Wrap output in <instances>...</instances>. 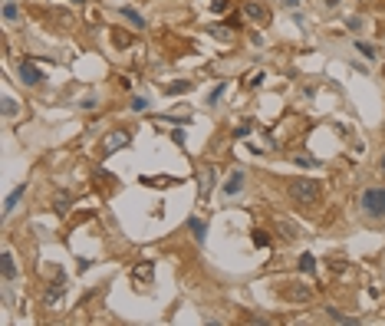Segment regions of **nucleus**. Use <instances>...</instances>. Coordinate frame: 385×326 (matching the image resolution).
<instances>
[{
	"mask_svg": "<svg viewBox=\"0 0 385 326\" xmlns=\"http://www.w3.org/2000/svg\"><path fill=\"white\" fill-rule=\"evenodd\" d=\"M359 208H362L366 218L382 221L385 218V188H366V191H362V198H359Z\"/></svg>",
	"mask_w": 385,
	"mask_h": 326,
	"instance_id": "f03ea898",
	"label": "nucleus"
},
{
	"mask_svg": "<svg viewBox=\"0 0 385 326\" xmlns=\"http://www.w3.org/2000/svg\"><path fill=\"white\" fill-rule=\"evenodd\" d=\"M214 178H218V168H214V165H204V168H201V185H198V198L201 201L214 191Z\"/></svg>",
	"mask_w": 385,
	"mask_h": 326,
	"instance_id": "0eeeda50",
	"label": "nucleus"
},
{
	"mask_svg": "<svg viewBox=\"0 0 385 326\" xmlns=\"http://www.w3.org/2000/svg\"><path fill=\"white\" fill-rule=\"evenodd\" d=\"M23 195H26V185H17V188L7 195V201H4V214H13V208L20 204V198H23Z\"/></svg>",
	"mask_w": 385,
	"mask_h": 326,
	"instance_id": "f8f14e48",
	"label": "nucleus"
},
{
	"mask_svg": "<svg viewBox=\"0 0 385 326\" xmlns=\"http://www.w3.org/2000/svg\"><path fill=\"white\" fill-rule=\"evenodd\" d=\"M40 79H43L40 69L33 63H26V60H20V82H23V86H40Z\"/></svg>",
	"mask_w": 385,
	"mask_h": 326,
	"instance_id": "6e6552de",
	"label": "nucleus"
},
{
	"mask_svg": "<svg viewBox=\"0 0 385 326\" xmlns=\"http://www.w3.org/2000/svg\"><path fill=\"white\" fill-rule=\"evenodd\" d=\"M171 138H174L178 145H185V129H174V132H171Z\"/></svg>",
	"mask_w": 385,
	"mask_h": 326,
	"instance_id": "72a5a7b5",
	"label": "nucleus"
},
{
	"mask_svg": "<svg viewBox=\"0 0 385 326\" xmlns=\"http://www.w3.org/2000/svg\"><path fill=\"white\" fill-rule=\"evenodd\" d=\"M254 244H257V247H270V234L257 227V231H254Z\"/></svg>",
	"mask_w": 385,
	"mask_h": 326,
	"instance_id": "5701e85b",
	"label": "nucleus"
},
{
	"mask_svg": "<svg viewBox=\"0 0 385 326\" xmlns=\"http://www.w3.org/2000/svg\"><path fill=\"white\" fill-rule=\"evenodd\" d=\"M326 316H330V320H333V323H359V320H352V316H342V313H339V310H333V307H330V310H326Z\"/></svg>",
	"mask_w": 385,
	"mask_h": 326,
	"instance_id": "4be33fe9",
	"label": "nucleus"
},
{
	"mask_svg": "<svg viewBox=\"0 0 385 326\" xmlns=\"http://www.w3.org/2000/svg\"><path fill=\"white\" fill-rule=\"evenodd\" d=\"M234 30H237L234 23H227V26H218V23H211V26H208V33H211L214 40H224V43H227V40H234Z\"/></svg>",
	"mask_w": 385,
	"mask_h": 326,
	"instance_id": "4468645a",
	"label": "nucleus"
},
{
	"mask_svg": "<svg viewBox=\"0 0 385 326\" xmlns=\"http://www.w3.org/2000/svg\"><path fill=\"white\" fill-rule=\"evenodd\" d=\"M132 109H135V112H145V109H149V99H142V96H135V99H132Z\"/></svg>",
	"mask_w": 385,
	"mask_h": 326,
	"instance_id": "bb28decb",
	"label": "nucleus"
},
{
	"mask_svg": "<svg viewBox=\"0 0 385 326\" xmlns=\"http://www.w3.org/2000/svg\"><path fill=\"white\" fill-rule=\"evenodd\" d=\"M382 171H385V155H382Z\"/></svg>",
	"mask_w": 385,
	"mask_h": 326,
	"instance_id": "e433bc0d",
	"label": "nucleus"
},
{
	"mask_svg": "<svg viewBox=\"0 0 385 326\" xmlns=\"http://www.w3.org/2000/svg\"><path fill=\"white\" fill-rule=\"evenodd\" d=\"M4 115H17V102H13L10 96L4 99Z\"/></svg>",
	"mask_w": 385,
	"mask_h": 326,
	"instance_id": "cd10ccee",
	"label": "nucleus"
},
{
	"mask_svg": "<svg viewBox=\"0 0 385 326\" xmlns=\"http://www.w3.org/2000/svg\"><path fill=\"white\" fill-rule=\"evenodd\" d=\"M224 89H227V86H224V82H221V86H214V93L208 96V102H211V106H214V102H218L221 96H224Z\"/></svg>",
	"mask_w": 385,
	"mask_h": 326,
	"instance_id": "c756f323",
	"label": "nucleus"
},
{
	"mask_svg": "<svg viewBox=\"0 0 385 326\" xmlns=\"http://www.w3.org/2000/svg\"><path fill=\"white\" fill-rule=\"evenodd\" d=\"M241 191H244V171H230V178L224 182V195L234 198V195H241Z\"/></svg>",
	"mask_w": 385,
	"mask_h": 326,
	"instance_id": "9d476101",
	"label": "nucleus"
},
{
	"mask_svg": "<svg viewBox=\"0 0 385 326\" xmlns=\"http://www.w3.org/2000/svg\"><path fill=\"white\" fill-rule=\"evenodd\" d=\"M138 182H142V185H152V188H155V185H158V188H171L178 178H171V175H155V178H152V175H142Z\"/></svg>",
	"mask_w": 385,
	"mask_h": 326,
	"instance_id": "2eb2a0df",
	"label": "nucleus"
},
{
	"mask_svg": "<svg viewBox=\"0 0 385 326\" xmlns=\"http://www.w3.org/2000/svg\"><path fill=\"white\" fill-rule=\"evenodd\" d=\"M277 234H280V238L286 241V244H293V241H300V227L293 224V221H283V218L277 221Z\"/></svg>",
	"mask_w": 385,
	"mask_h": 326,
	"instance_id": "1a4fd4ad",
	"label": "nucleus"
},
{
	"mask_svg": "<svg viewBox=\"0 0 385 326\" xmlns=\"http://www.w3.org/2000/svg\"><path fill=\"white\" fill-rule=\"evenodd\" d=\"M356 50H359L366 60H375V46L372 43H356Z\"/></svg>",
	"mask_w": 385,
	"mask_h": 326,
	"instance_id": "393cba45",
	"label": "nucleus"
},
{
	"mask_svg": "<svg viewBox=\"0 0 385 326\" xmlns=\"http://www.w3.org/2000/svg\"><path fill=\"white\" fill-rule=\"evenodd\" d=\"M60 283H63V280H60ZM60 283H56L53 290H46V293H43V303H46V307H53V303L60 300V293H63V287H60Z\"/></svg>",
	"mask_w": 385,
	"mask_h": 326,
	"instance_id": "6ab92c4d",
	"label": "nucleus"
},
{
	"mask_svg": "<svg viewBox=\"0 0 385 326\" xmlns=\"http://www.w3.org/2000/svg\"><path fill=\"white\" fill-rule=\"evenodd\" d=\"M129 142H132V132H129V129H112V132H106V135H102L99 155L109 158V155H115L119 149H129Z\"/></svg>",
	"mask_w": 385,
	"mask_h": 326,
	"instance_id": "20e7f679",
	"label": "nucleus"
},
{
	"mask_svg": "<svg viewBox=\"0 0 385 326\" xmlns=\"http://www.w3.org/2000/svg\"><path fill=\"white\" fill-rule=\"evenodd\" d=\"M349 30H362V17H349Z\"/></svg>",
	"mask_w": 385,
	"mask_h": 326,
	"instance_id": "473e14b6",
	"label": "nucleus"
},
{
	"mask_svg": "<svg viewBox=\"0 0 385 326\" xmlns=\"http://www.w3.org/2000/svg\"><path fill=\"white\" fill-rule=\"evenodd\" d=\"M188 89H191V82H188V79H181V82H168V93H188Z\"/></svg>",
	"mask_w": 385,
	"mask_h": 326,
	"instance_id": "b1692460",
	"label": "nucleus"
},
{
	"mask_svg": "<svg viewBox=\"0 0 385 326\" xmlns=\"http://www.w3.org/2000/svg\"><path fill=\"white\" fill-rule=\"evenodd\" d=\"M227 7H230V0H211V10L214 13H224Z\"/></svg>",
	"mask_w": 385,
	"mask_h": 326,
	"instance_id": "c85d7f7f",
	"label": "nucleus"
},
{
	"mask_svg": "<svg viewBox=\"0 0 385 326\" xmlns=\"http://www.w3.org/2000/svg\"><path fill=\"white\" fill-rule=\"evenodd\" d=\"M319 182H313V178H290V185H286V195L297 201L300 208H313L319 201Z\"/></svg>",
	"mask_w": 385,
	"mask_h": 326,
	"instance_id": "f257e3e1",
	"label": "nucleus"
},
{
	"mask_svg": "<svg viewBox=\"0 0 385 326\" xmlns=\"http://www.w3.org/2000/svg\"><path fill=\"white\" fill-rule=\"evenodd\" d=\"M297 267H300V274H313V270H316V257H313V254H303Z\"/></svg>",
	"mask_w": 385,
	"mask_h": 326,
	"instance_id": "f3484780",
	"label": "nucleus"
},
{
	"mask_svg": "<svg viewBox=\"0 0 385 326\" xmlns=\"http://www.w3.org/2000/svg\"><path fill=\"white\" fill-rule=\"evenodd\" d=\"M73 4H76V7H79V4H86V0H73Z\"/></svg>",
	"mask_w": 385,
	"mask_h": 326,
	"instance_id": "c9c22d12",
	"label": "nucleus"
},
{
	"mask_svg": "<svg viewBox=\"0 0 385 326\" xmlns=\"http://www.w3.org/2000/svg\"><path fill=\"white\" fill-rule=\"evenodd\" d=\"M277 297L286 300V303H310L313 300V287H306V283H300V280H286V283L277 287Z\"/></svg>",
	"mask_w": 385,
	"mask_h": 326,
	"instance_id": "7ed1b4c3",
	"label": "nucleus"
},
{
	"mask_svg": "<svg viewBox=\"0 0 385 326\" xmlns=\"http://www.w3.org/2000/svg\"><path fill=\"white\" fill-rule=\"evenodd\" d=\"M112 40H115V43H119V46H125V43H129V40H132V37H125V33H122V30H115V33H112Z\"/></svg>",
	"mask_w": 385,
	"mask_h": 326,
	"instance_id": "7c9ffc66",
	"label": "nucleus"
},
{
	"mask_svg": "<svg viewBox=\"0 0 385 326\" xmlns=\"http://www.w3.org/2000/svg\"><path fill=\"white\" fill-rule=\"evenodd\" d=\"M336 4H339V0H326V7H336Z\"/></svg>",
	"mask_w": 385,
	"mask_h": 326,
	"instance_id": "f704fd0d",
	"label": "nucleus"
},
{
	"mask_svg": "<svg viewBox=\"0 0 385 326\" xmlns=\"http://www.w3.org/2000/svg\"><path fill=\"white\" fill-rule=\"evenodd\" d=\"M17 17H20V13H17V4H13V0H7V4H4V20H7V23H13Z\"/></svg>",
	"mask_w": 385,
	"mask_h": 326,
	"instance_id": "412c9836",
	"label": "nucleus"
},
{
	"mask_svg": "<svg viewBox=\"0 0 385 326\" xmlns=\"http://www.w3.org/2000/svg\"><path fill=\"white\" fill-rule=\"evenodd\" d=\"M132 283L135 287H149L152 280H155V260H138L135 267H132Z\"/></svg>",
	"mask_w": 385,
	"mask_h": 326,
	"instance_id": "39448f33",
	"label": "nucleus"
},
{
	"mask_svg": "<svg viewBox=\"0 0 385 326\" xmlns=\"http://www.w3.org/2000/svg\"><path fill=\"white\" fill-rule=\"evenodd\" d=\"M263 79H267V73H250V79H247V86H263Z\"/></svg>",
	"mask_w": 385,
	"mask_h": 326,
	"instance_id": "a878e982",
	"label": "nucleus"
},
{
	"mask_svg": "<svg viewBox=\"0 0 385 326\" xmlns=\"http://www.w3.org/2000/svg\"><path fill=\"white\" fill-rule=\"evenodd\" d=\"M250 135V126H241V129H234V138H247Z\"/></svg>",
	"mask_w": 385,
	"mask_h": 326,
	"instance_id": "2f4dec72",
	"label": "nucleus"
},
{
	"mask_svg": "<svg viewBox=\"0 0 385 326\" xmlns=\"http://www.w3.org/2000/svg\"><path fill=\"white\" fill-rule=\"evenodd\" d=\"M122 17H125V20H129V23H132V26H135V30H145V26H149V23H145V17H142V13H138V10H135V7H129V4H125V7H122Z\"/></svg>",
	"mask_w": 385,
	"mask_h": 326,
	"instance_id": "ddd939ff",
	"label": "nucleus"
},
{
	"mask_svg": "<svg viewBox=\"0 0 385 326\" xmlns=\"http://www.w3.org/2000/svg\"><path fill=\"white\" fill-rule=\"evenodd\" d=\"M69 191H60V195H56V214H66L69 211Z\"/></svg>",
	"mask_w": 385,
	"mask_h": 326,
	"instance_id": "a211bd4d",
	"label": "nucleus"
},
{
	"mask_svg": "<svg viewBox=\"0 0 385 326\" xmlns=\"http://www.w3.org/2000/svg\"><path fill=\"white\" fill-rule=\"evenodd\" d=\"M0 274H4V283L17 280V263H13V254L4 251V257H0Z\"/></svg>",
	"mask_w": 385,
	"mask_h": 326,
	"instance_id": "9b49d317",
	"label": "nucleus"
},
{
	"mask_svg": "<svg viewBox=\"0 0 385 326\" xmlns=\"http://www.w3.org/2000/svg\"><path fill=\"white\" fill-rule=\"evenodd\" d=\"M293 162H297L300 165V168H316V158H313V155H293Z\"/></svg>",
	"mask_w": 385,
	"mask_h": 326,
	"instance_id": "aec40b11",
	"label": "nucleus"
},
{
	"mask_svg": "<svg viewBox=\"0 0 385 326\" xmlns=\"http://www.w3.org/2000/svg\"><path fill=\"white\" fill-rule=\"evenodd\" d=\"M244 17L250 20V23H270V7H263V4H257V0H247L244 4Z\"/></svg>",
	"mask_w": 385,
	"mask_h": 326,
	"instance_id": "423d86ee",
	"label": "nucleus"
},
{
	"mask_svg": "<svg viewBox=\"0 0 385 326\" xmlns=\"http://www.w3.org/2000/svg\"><path fill=\"white\" fill-rule=\"evenodd\" d=\"M188 231L194 234V241H198V244H204V238H208V224L201 218H191L188 221Z\"/></svg>",
	"mask_w": 385,
	"mask_h": 326,
	"instance_id": "dca6fc26",
	"label": "nucleus"
}]
</instances>
